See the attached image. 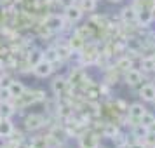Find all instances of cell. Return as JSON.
Returning a JSON list of instances; mask_svg holds the SVG:
<instances>
[{
    "label": "cell",
    "mask_w": 155,
    "mask_h": 148,
    "mask_svg": "<svg viewBox=\"0 0 155 148\" xmlns=\"http://www.w3.org/2000/svg\"><path fill=\"white\" fill-rule=\"evenodd\" d=\"M44 26L49 30L51 33H61L66 28V19H64V16L59 14H47L44 18Z\"/></svg>",
    "instance_id": "6da1fadb"
},
{
    "label": "cell",
    "mask_w": 155,
    "mask_h": 148,
    "mask_svg": "<svg viewBox=\"0 0 155 148\" xmlns=\"http://www.w3.org/2000/svg\"><path fill=\"white\" fill-rule=\"evenodd\" d=\"M23 124H25L26 131H38L45 124V117L40 115V113H28L23 120Z\"/></svg>",
    "instance_id": "7a4b0ae2"
},
{
    "label": "cell",
    "mask_w": 155,
    "mask_h": 148,
    "mask_svg": "<svg viewBox=\"0 0 155 148\" xmlns=\"http://www.w3.org/2000/svg\"><path fill=\"white\" fill-rule=\"evenodd\" d=\"M31 70H33V73H35L38 78H45L54 71V64L49 63V61H45V59H42V61H38L35 66H31Z\"/></svg>",
    "instance_id": "3957f363"
},
{
    "label": "cell",
    "mask_w": 155,
    "mask_h": 148,
    "mask_svg": "<svg viewBox=\"0 0 155 148\" xmlns=\"http://www.w3.org/2000/svg\"><path fill=\"white\" fill-rule=\"evenodd\" d=\"M82 16H84V11L78 7L77 4H73V5H70V7L64 9V19L68 23H78L80 19H82Z\"/></svg>",
    "instance_id": "277c9868"
},
{
    "label": "cell",
    "mask_w": 155,
    "mask_h": 148,
    "mask_svg": "<svg viewBox=\"0 0 155 148\" xmlns=\"http://www.w3.org/2000/svg\"><path fill=\"white\" fill-rule=\"evenodd\" d=\"M80 148H98L99 145V136L96 133H84L80 136Z\"/></svg>",
    "instance_id": "5b68a950"
},
{
    "label": "cell",
    "mask_w": 155,
    "mask_h": 148,
    "mask_svg": "<svg viewBox=\"0 0 155 148\" xmlns=\"http://www.w3.org/2000/svg\"><path fill=\"white\" fill-rule=\"evenodd\" d=\"M147 112V108L143 103H133V105L127 108V113H129V119L131 120H136V122H140V119L145 115Z\"/></svg>",
    "instance_id": "8992f818"
},
{
    "label": "cell",
    "mask_w": 155,
    "mask_h": 148,
    "mask_svg": "<svg viewBox=\"0 0 155 148\" xmlns=\"http://www.w3.org/2000/svg\"><path fill=\"white\" fill-rule=\"evenodd\" d=\"M140 98L143 101H148V103L155 101V85L153 84H143L140 89Z\"/></svg>",
    "instance_id": "52a82bcc"
},
{
    "label": "cell",
    "mask_w": 155,
    "mask_h": 148,
    "mask_svg": "<svg viewBox=\"0 0 155 148\" xmlns=\"http://www.w3.org/2000/svg\"><path fill=\"white\" fill-rule=\"evenodd\" d=\"M126 82L129 85H140L143 82V73L136 68H131V70L126 71Z\"/></svg>",
    "instance_id": "ba28073f"
},
{
    "label": "cell",
    "mask_w": 155,
    "mask_h": 148,
    "mask_svg": "<svg viewBox=\"0 0 155 148\" xmlns=\"http://www.w3.org/2000/svg\"><path fill=\"white\" fill-rule=\"evenodd\" d=\"M9 91H11V96H12V99H16V98H19L23 92L26 91V87H25V84H23L21 80L12 78V80H11V84H9Z\"/></svg>",
    "instance_id": "9c48e42d"
},
{
    "label": "cell",
    "mask_w": 155,
    "mask_h": 148,
    "mask_svg": "<svg viewBox=\"0 0 155 148\" xmlns=\"http://www.w3.org/2000/svg\"><path fill=\"white\" fill-rule=\"evenodd\" d=\"M152 19H153L152 11H148V9H138V12H136V23H140L141 26H148L152 23Z\"/></svg>",
    "instance_id": "30bf717a"
},
{
    "label": "cell",
    "mask_w": 155,
    "mask_h": 148,
    "mask_svg": "<svg viewBox=\"0 0 155 148\" xmlns=\"http://www.w3.org/2000/svg\"><path fill=\"white\" fill-rule=\"evenodd\" d=\"M14 133V124L11 119H2L0 117V138H9Z\"/></svg>",
    "instance_id": "8fae6325"
},
{
    "label": "cell",
    "mask_w": 155,
    "mask_h": 148,
    "mask_svg": "<svg viewBox=\"0 0 155 148\" xmlns=\"http://www.w3.org/2000/svg\"><path fill=\"white\" fill-rule=\"evenodd\" d=\"M66 44H68V47H70L71 51H78V52H82V49L85 47V40L78 35V33L70 35V38H68V42Z\"/></svg>",
    "instance_id": "7c38bea8"
},
{
    "label": "cell",
    "mask_w": 155,
    "mask_h": 148,
    "mask_svg": "<svg viewBox=\"0 0 155 148\" xmlns=\"http://www.w3.org/2000/svg\"><path fill=\"white\" fill-rule=\"evenodd\" d=\"M16 113V105L11 101H0V117L2 119H11Z\"/></svg>",
    "instance_id": "4fadbf2b"
},
{
    "label": "cell",
    "mask_w": 155,
    "mask_h": 148,
    "mask_svg": "<svg viewBox=\"0 0 155 148\" xmlns=\"http://www.w3.org/2000/svg\"><path fill=\"white\" fill-rule=\"evenodd\" d=\"M44 59V51L42 49H30L28 54H26V63L30 66H35L38 61Z\"/></svg>",
    "instance_id": "5bb4252c"
},
{
    "label": "cell",
    "mask_w": 155,
    "mask_h": 148,
    "mask_svg": "<svg viewBox=\"0 0 155 148\" xmlns=\"http://www.w3.org/2000/svg\"><path fill=\"white\" fill-rule=\"evenodd\" d=\"M136 12H138V9H136V7L127 5V7L122 9L120 18H122V21H124V23H136Z\"/></svg>",
    "instance_id": "9a60e30c"
},
{
    "label": "cell",
    "mask_w": 155,
    "mask_h": 148,
    "mask_svg": "<svg viewBox=\"0 0 155 148\" xmlns=\"http://www.w3.org/2000/svg\"><path fill=\"white\" fill-rule=\"evenodd\" d=\"M44 59L49 61V63L56 64V63H61V59L58 56V51H56V45H51L47 49H44Z\"/></svg>",
    "instance_id": "2e32d148"
},
{
    "label": "cell",
    "mask_w": 155,
    "mask_h": 148,
    "mask_svg": "<svg viewBox=\"0 0 155 148\" xmlns=\"http://www.w3.org/2000/svg\"><path fill=\"white\" fill-rule=\"evenodd\" d=\"M66 85H68V80L64 77H58L52 80V84H51V89H52V92L54 94H61V92L66 89Z\"/></svg>",
    "instance_id": "e0dca14e"
},
{
    "label": "cell",
    "mask_w": 155,
    "mask_h": 148,
    "mask_svg": "<svg viewBox=\"0 0 155 148\" xmlns=\"http://www.w3.org/2000/svg\"><path fill=\"white\" fill-rule=\"evenodd\" d=\"M56 51H58V56H59V59H61V61H64V59H70L71 49L68 47V44H59V45H56Z\"/></svg>",
    "instance_id": "ac0fdd59"
},
{
    "label": "cell",
    "mask_w": 155,
    "mask_h": 148,
    "mask_svg": "<svg viewBox=\"0 0 155 148\" xmlns=\"http://www.w3.org/2000/svg\"><path fill=\"white\" fill-rule=\"evenodd\" d=\"M117 134H119V127H117V124H105V127H103V136H105V138L113 140Z\"/></svg>",
    "instance_id": "d6986e66"
},
{
    "label": "cell",
    "mask_w": 155,
    "mask_h": 148,
    "mask_svg": "<svg viewBox=\"0 0 155 148\" xmlns=\"http://www.w3.org/2000/svg\"><path fill=\"white\" fill-rule=\"evenodd\" d=\"M148 133H150V131H148V127L141 126V124H134V127H133V136H134V138H138V140L143 138V140H145V138L148 136Z\"/></svg>",
    "instance_id": "ffe728a7"
},
{
    "label": "cell",
    "mask_w": 155,
    "mask_h": 148,
    "mask_svg": "<svg viewBox=\"0 0 155 148\" xmlns=\"http://www.w3.org/2000/svg\"><path fill=\"white\" fill-rule=\"evenodd\" d=\"M96 4H98V0H80L78 7L82 9L84 12H92L96 9Z\"/></svg>",
    "instance_id": "44dd1931"
},
{
    "label": "cell",
    "mask_w": 155,
    "mask_h": 148,
    "mask_svg": "<svg viewBox=\"0 0 155 148\" xmlns=\"http://www.w3.org/2000/svg\"><path fill=\"white\" fill-rule=\"evenodd\" d=\"M140 124H141V126H145V127L153 126V124H155V115H153V113L145 112V115H143V117L140 119Z\"/></svg>",
    "instance_id": "7402d4cb"
},
{
    "label": "cell",
    "mask_w": 155,
    "mask_h": 148,
    "mask_svg": "<svg viewBox=\"0 0 155 148\" xmlns=\"http://www.w3.org/2000/svg\"><path fill=\"white\" fill-rule=\"evenodd\" d=\"M117 68L122 70V71L131 70V68H133V61H131L129 58H120L119 61H117Z\"/></svg>",
    "instance_id": "603a6c76"
},
{
    "label": "cell",
    "mask_w": 155,
    "mask_h": 148,
    "mask_svg": "<svg viewBox=\"0 0 155 148\" xmlns=\"http://www.w3.org/2000/svg\"><path fill=\"white\" fill-rule=\"evenodd\" d=\"M75 33H78V35L82 37L85 40V37H92V25H84V26H80V28H77V31Z\"/></svg>",
    "instance_id": "cb8c5ba5"
},
{
    "label": "cell",
    "mask_w": 155,
    "mask_h": 148,
    "mask_svg": "<svg viewBox=\"0 0 155 148\" xmlns=\"http://www.w3.org/2000/svg\"><path fill=\"white\" fill-rule=\"evenodd\" d=\"M141 68L145 71H153L155 70V59H152V58H143L141 59Z\"/></svg>",
    "instance_id": "d4e9b609"
},
{
    "label": "cell",
    "mask_w": 155,
    "mask_h": 148,
    "mask_svg": "<svg viewBox=\"0 0 155 148\" xmlns=\"http://www.w3.org/2000/svg\"><path fill=\"white\" fill-rule=\"evenodd\" d=\"M12 96H11V91H9V87H4V85H0V101H11Z\"/></svg>",
    "instance_id": "484cf974"
},
{
    "label": "cell",
    "mask_w": 155,
    "mask_h": 148,
    "mask_svg": "<svg viewBox=\"0 0 155 148\" xmlns=\"http://www.w3.org/2000/svg\"><path fill=\"white\" fill-rule=\"evenodd\" d=\"M56 4L58 5H61L63 9H66V7H70V5H73L75 0H56Z\"/></svg>",
    "instance_id": "4316f807"
},
{
    "label": "cell",
    "mask_w": 155,
    "mask_h": 148,
    "mask_svg": "<svg viewBox=\"0 0 155 148\" xmlns=\"http://www.w3.org/2000/svg\"><path fill=\"white\" fill-rule=\"evenodd\" d=\"M129 148H147V145H145L143 141H136V143H133Z\"/></svg>",
    "instance_id": "83f0119b"
},
{
    "label": "cell",
    "mask_w": 155,
    "mask_h": 148,
    "mask_svg": "<svg viewBox=\"0 0 155 148\" xmlns=\"http://www.w3.org/2000/svg\"><path fill=\"white\" fill-rule=\"evenodd\" d=\"M148 131H150V133H153V134H155V124H153V126H150V127H148Z\"/></svg>",
    "instance_id": "f1b7e54d"
},
{
    "label": "cell",
    "mask_w": 155,
    "mask_h": 148,
    "mask_svg": "<svg viewBox=\"0 0 155 148\" xmlns=\"http://www.w3.org/2000/svg\"><path fill=\"white\" fill-rule=\"evenodd\" d=\"M108 2H112V4H120L122 0H108Z\"/></svg>",
    "instance_id": "f546056e"
},
{
    "label": "cell",
    "mask_w": 155,
    "mask_h": 148,
    "mask_svg": "<svg viewBox=\"0 0 155 148\" xmlns=\"http://www.w3.org/2000/svg\"><path fill=\"white\" fill-rule=\"evenodd\" d=\"M0 82H2V75H0Z\"/></svg>",
    "instance_id": "4dcf8cb0"
},
{
    "label": "cell",
    "mask_w": 155,
    "mask_h": 148,
    "mask_svg": "<svg viewBox=\"0 0 155 148\" xmlns=\"http://www.w3.org/2000/svg\"><path fill=\"white\" fill-rule=\"evenodd\" d=\"M153 85H155V84H153Z\"/></svg>",
    "instance_id": "1f68e13d"
},
{
    "label": "cell",
    "mask_w": 155,
    "mask_h": 148,
    "mask_svg": "<svg viewBox=\"0 0 155 148\" xmlns=\"http://www.w3.org/2000/svg\"><path fill=\"white\" fill-rule=\"evenodd\" d=\"M153 71H155V70H153Z\"/></svg>",
    "instance_id": "d6a6232c"
}]
</instances>
